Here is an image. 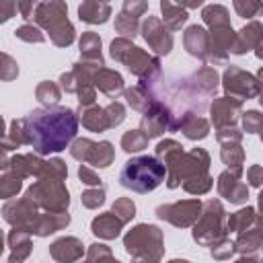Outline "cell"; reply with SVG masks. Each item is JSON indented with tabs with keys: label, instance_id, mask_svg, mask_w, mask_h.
I'll list each match as a JSON object with an SVG mask.
<instances>
[{
	"label": "cell",
	"instance_id": "1",
	"mask_svg": "<svg viewBox=\"0 0 263 263\" xmlns=\"http://www.w3.org/2000/svg\"><path fill=\"white\" fill-rule=\"evenodd\" d=\"M23 142H29L39 154L64 150L78 132L76 115L68 107L35 109L23 119Z\"/></svg>",
	"mask_w": 263,
	"mask_h": 263
},
{
	"label": "cell",
	"instance_id": "3",
	"mask_svg": "<svg viewBox=\"0 0 263 263\" xmlns=\"http://www.w3.org/2000/svg\"><path fill=\"white\" fill-rule=\"evenodd\" d=\"M109 12H111L109 4H99V2H84L78 8L80 18L86 23H105Z\"/></svg>",
	"mask_w": 263,
	"mask_h": 263
},
{
	"label": "cell",
	"instance_id": "7",
	"mask_svg": "<svg viewBox=\"0 0 263 263\" xmlns=\"http://www.w3.org/2000/svg\"><path fill=\"white\" fill-rule=\"evenodd\" d=\"M245 127L255 134V132L259 129V113H255V111L247 113V115H245Z\"/></svg>",
	"mask_w": 263,
	"mask_h": 263
},
{
	"label": "cell",
	"instance_id": "4",
	"mask_svg": "<svg viewBox=\"0 0 263 263\" xmlns=\"http://www.w3.org/2000/svg\"><path fill=\"white\" fill-rule=\"evenodd\" d=\"M160 8H162V12H164V16H166V23H168L173 29L181 27V25L187 21V12H185V10H181V6H179V4L162 2V4H160Z\"/></svg>",
	"mask_w": 263,
	"mask_h": 263
},
{
	"label": "cell",
	"instance_id": "5",
	"mask_svg": "<svg viewBox=\"0 0 263 263\" xmlns=\"http://www.w3.org/2000/svg\"><path fill=\"white\" fill-rule=\"evenodd\" d=\"M117 228H119V222L111 224V218L109 216H101V218H97L92 222V232L95 234H101V236H107V238L117 236V232H119Z\"/></svg>",
	"mask_w": 263,
	"mask_h": 263
},
{
	"label": "cell",
	"instance_id": "9",
	"mask_svg": "<svg viewBox=\"0 0 263 263\" xmlns=\"http://www.w3.org/2000/svg\"><path fill=\"white\" fill-rule=\"evenodd\" d=\"M78 175H80V179H86L84 183H90V185H97V183L101 181V179H97V177H95V175H92L90 171H86V168H82V166H80Z\"/></svg>",
	"mask_w": 263,
	"mask_h": 263
},
{
	"label": "cell",
	"instance_id": "8",
	"mask_svg": "<svg viewBox=\"0 0 263 263\" xmlns=\"http://www.w3.org/2000/svg\"><path fill=\"white\" fill-rule=\"evenodd\" d=\"M14 10H16V4H12V2H0V23L6 21V18H10Z\"/></svg>",
	"mask_w": 263,
	"mask_h": 263
},
{
	"label": "cell",
	"instance_id": "2",
	"mask_svg": "<svg viewBox=\"0 0 263 263\" xmlns=\"http://www.w3.org/2000/svg\"><path fill=\"white\" fill-rule=\"evenodd\" d=\"M164 181V164L154 156H136L119 173V183L132 191L148 193Z\"/></svg>",
	"mask_w": 263,
	"mask_h": 263
},
{
	"label": "cell",
	"instance_id": "10",
	"mask_svg": "<svg viewBox=\"0 0 263 263\" xmlns=\"http://www.w3.org/2000/svg\"><path fill=\"white\" fill-rule=\"evenodd\" d=\"M0 251H2V234H0Z\"/></svg>",
	"mask_w": 263,
	"mask_h": 263
},
{
	"label": "cell",
	"instance_id": "6",
	"mask_svg": "<svg viewBox=\"0 0 263 263\" xmlns=\"http://www.w3.org/2000/svg\"><path fill=\"white\" fill-rule=\"evenodd\" d=\"M146 144V138H138V132H132L123 138V148L127 152H136V150H142Z\"/></svg>",
	"mask_w": 263,
	"mask_h": 263
}]
</instances>
